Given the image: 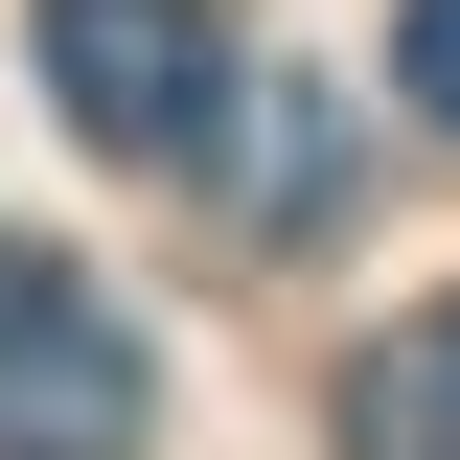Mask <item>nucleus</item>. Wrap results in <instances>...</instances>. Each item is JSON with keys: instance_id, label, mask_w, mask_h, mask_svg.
<instances>
[{"instance_id": "nucleus-5", "label": "nucleus", "mask_w": 460, "mask_h": 460, "mask_svg": "<svg viewBox=\"0 0 460 460\" xmlns=\"http://www.w3.org/2000/svg\"><path fill=\"white\" fill-rule=\"evenodd\" d=\"M392 93H414V115L460 138V0H414V23H392Z\"/></svg>"}, {"instance_id": "nucleus-4", "label": "nucleus", "mask_w": 460, "mask_h": 460, "mask_svg": "<svg viewBox=\"0 0 460 460\" xmlns=\"http://www.w3.org/2000/svg\"><path fill=\"white\" fill-rule=\"evenodd\" d=\"M208 138H230V184H253V230H323V208H345V115H323V93H230Z\"/></svg>"}, {"instance_id": "nucleus-1", "label": "nucleus", "mask_w": 460, "mask_h": 460, "mask_svg": "<svg viewBox=\"0 0 460 460\" xmlns=\"http://www.w3.org/2000/svg\"><path fill=\"white\" fill-rule=\"evenodd\" d=\"M138 414H162L138 299H93L69 253L0 230V460H138Z\"/></svg>"}, {"instance_id": "nucleus-2", "label": "nucleus", "mask_w": 460, "mask_h": 460, "mask_svg": "<svg viewBox=\"0 0 460 460\" xmlns=\"http://www.w3.org/2000/svg\"><path fill=\"white\" fill-rule=\"evenodd\" d=\"M47 115L93 162H208V115H230L208 0H47Z\"/></svg>"}, {"instance_id": "nucleus-3", "label": "nucleus", "mask_w": 460, "mask_h": 460, "mask_svg": "<svg viewBox=\"0 0 460 460\" xmlns=\"http://www.w3.org/2000/svg\"><path fill=\"white\" fill-rule=\"evenodd\" d=\"M345 460H460V299H414V323L345 368Z\"/></svg>"}]
</instances>
